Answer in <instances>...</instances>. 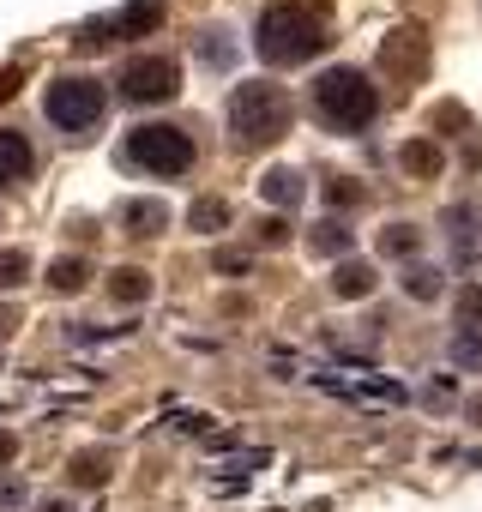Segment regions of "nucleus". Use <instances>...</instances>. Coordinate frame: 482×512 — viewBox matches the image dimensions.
<instances>
[{"label": "nucleus", "instance_id": "obj_1", "mask_svg": "<svg viewBox=\"0 0 482 512\" xmlns=\"http://www.w3.org/2000/svg\"><path fill=\"white\" fill-rule=\"evenodd\" d=\"M284 127H290V97L278 85L248 79L229 97V139H235V151H266V145L284 139Z\"/></svg>", "mask_w": 482, "mask_h": 512}, {"label": "nucleus", "instance_id": "obj_2", "mask_svg": "<svg viewBox=\"0 0 482 512\" xmlns=\"http://www.w3.org/2000/svg\"><path fill=\"white\" fill-rule=\"evenodd\" d=\"M254 49L266 67H302L326 49V31L302 13V7H266L254 25Z\"/></svg>", "mask_w": 482, "mask_h": 512}, {"label": "nucleus", "instance_id": "obj_3", "mask_svg": "<svg viewBox=\"0 0 482 512\" xmlns=\"http://www.w3.org/2000/svg\"><path fill=\"white\" fill-rule=\"evenodd\" d=\"M314 103H320V115H326L332 127H350V133L380 115V91H374L368 73H356V67H332V73L314 85Z\"/></svg>", "mask_w": 482, "mask_h": 512}, {"label": "nucleus", "instance_id": "obj_4", "mask_svg": "<svg viewBox=\"0 0 482 512\" xmlns=\"http://www.w3.org/2000/svg\"><path fill=\"white\" fill-rule=\"evenodd\" d=\"M103 109H109V91H103L97 79H85V73L55 79V85H49V97H43V115H49L61 133H85V127H97V121H103Z\"/></svg>", "mask_w": 482, "mask_h": 512}, {"label": "nucleus", "instance_id": "obj_5", "mask_svg": "<svg viewBox=\"0 0 482 512\" xmlns=\"http://www.w3.org/2000/svg\"><path fill=\"white\" fill-rule=\"evenodd\" d=\"M127 163H139V169H151V175H187V169H193V133L163 127V121L133 127V133H127Z\"/></svg>", "mask_w": 482, "mask_h": 512}, {"label": "nucleus", "instance_id": "obj_6", "mask_svg": "<svg viewBox=\"0 0 482 512\" xmlns=\"http://www.w3.org/2000/svg\"><path fill=\"white\" fill-rule=\"evenodd\" d=\"M380 73H386L392 85H422V73H428V37H422L416 25L386 31V37H380Z\"/></svg>", "mask_w": 482, "mask_h": 512}, {"label": "nucleus", "instance_id": "obj_7", "mask_svg": "<svg viewBox=\"0 0 482 512\" xmlns=\"http://www.w3.org/2000/svg\"><path fill=\"white\" fill-rule=\"evenodd\" d=\"M181 91V67L163 61V55H139L121 67V97L127 103H169Z\"/></svg>", "mask_w": 482, "mask_h": 512}, {"label": "nucleus", "instance_id": "obj_8", "mask_svg": "<svg viewBox=\"0 0 482 512\" xmlns=\"http://www.w3.org/2000/svg\"><path fill=\"white\" fill-rule=\"evenodd\" d=\"M163 25V0H127V7L109 19V37H145Z\"/></svg>", "mask_w": 482, "mask_h": 512}, {"label": "nucleus", "instance_id": "obj_9", "mask_svg": "<svg viewBox=\"0 0 482 512\" xmlns=\"http://www.w3.org/2000/svg\"><path fill=\"white\" fill-rule=\"evenodd\" d=\"M31 139L25 133H7V127H0V187H19L25 175H31Z\"/></svg>", "mask_w": 482, "mask_h": 512}, {"label": "nucleus", "instance_id": "obj_10", "mask_svg": "<svg viewBox=\"0 0 482 512\" xmlns=\"http://www.w3.org/2000/svg\"><path fill=\"white\" fill-rule=\"evenodd\" d=\"M374 290V266H362V260H344L338 272H332V296L338 302H362Z\"/></svg>", "mask_w": 482, "mask_h": 512}, {"label": "nucleus", "instance_id": "obj_11", "mask_svg": "<svg viewBox=\"0 0 482 512\" xmlns=\"http://www.w3.org/2000/svg\"><path fill=\"white\" fill-rule=\"evenodd\" d=\"M398 163H404L410 175H422V181H434V175L446 169V157H440V145H434V139H410V145L398 151Z\"/></svg>", "mask_w": 482, "mask_h": 512}, {"label": "nucleus", "instance_id": "obj_12", "mask_svg": "<svg viewBox=\"0 0 482 512\" xmlns=\"http://www.w3.org/2000/svg\"><path fill=\"white\" fill-rule=\"evenodd\" d=\"M260 193H266L272 205H290V211H296L302 193H308V181H302V169H272V175L260 181Z\"/></svg>", "mask_w": 482, "mask_h": 512}, {"label": "nucleus", "instance_id": "obj_13", "mask_svg": "<svg viewBox=\"0 0 482 512\" xmlns=\"http://www.w3.org/2000/svg\"><path fill=\"white\" fill-rule=\"evenodd\" d=\"M169 223V205L163 199H133L127 205V235H157Z\"/></svg>", "mask_w": 482, "mask_h": 512}, {"label": "nucleus", "instance_id": "obj_14", "mask_svg": "<svg viewBox=\"0 0 482 512\" xmlns=\"http://www.w3.org/2000/svg\"><path fill=\"white\" fill-rule=\"evenodd\" d=\"M199 61H205L211 73H223V67L235 61V43H229V31H217V25H211V31H199Z\"/></svg>", "mask_w": 482, "mask_h": 512}, {"label": "nucleus", "instance_id": "obj_15", "mask_svg": "<svg viewBox=\"0 0 482 512\" xmlns=\"http://www.w3.org/2000/svg\"><path fill=\"white\" fill-rule=\"evenodd\" d=\"M187 223H193L199 235H217V229H229V205H223V199H193V205H187Z\"/></svg>", "mask_w": 482, "mask_h": 512}, {"label": "nucleus", "instance_id": "obj_16", "mask_svg": "<svg viewBox=\"0 0 482 512\" xmlns=\"http://www.w3.org/2000/svg\"><path fill=\"white\" fill-rule=\"evenodd\" d=\"M67 476H73L79 488H103V482H109V452H79V458L67 464Z\"/></svg>", "mask_w": 482, "mask_h": 512}, {"label": "nucleus", "instance_id": "obj_17", "mask_svg": "<svg viewBox=\"0 0 482 512\" xmlns=\"http://www.w3.org/2000/svg\"><path fill=\"white\" fill-rule=\"evenodd\" d=\"M416 247H422V229H416V223H392V229H380V253H392V260H410Z\"/></svg>", "mask_w": 482, "mask_h": 512}, {"label": "nucleus", "instance_id": "obj_18", "mask_svg": "<svg viewBox=\"0 0 482 512\" xmlns=\"http://www.w3.org/2000/svg\"><path fill=\"white\" fill-rule=\"evenodd\" d=\"M308 247H314V253H326V260H332V253H350V229H344L338 217H326V223H314Z\"/></svg>", "mask_w": 482, "mask_h": 512}, {"label": "nucleus", "instance_id": "obj_19", "mask_svg": "<svg viewBox=\"0 0 482 512\" xmlns=\"http://www.w3.org/2000/svg\"><path fill=\"white\" fill-rule=\"evenodd\" d=\"M85 278H91V266H85V260H55V266H49V290H61V296H79V290H85Z\"/></svg>", "mask_w": 482, "mask_h": 512}, {"label": "nucleus", "instance_id": "obj_20", "mask_svg": "<svg viewBox=\"0 0 482 512\" xmlns=\"http://www.w3.org/2000/svg\"><path fill=\"white\" fill-rule=\"evenodd\" d=\"M109 296H115V302H145V296H151V278L133 272V266H121V272L109 278Z\"/></svg>", "mask_w": 482, "mask_h": 512}, {"label": "nucleus", "instance_id": "obj_21", "mask_svg": "<svg viewBox=\"0 0 482 512\" xmlns=\"http://www.w3.org/2000/svg\"><path fill=\"white\" fill-rule=\"evenodd\" d=\"M31 278V253L25 247H7V253H0V290H19Z\"/></svg>", "mask_w": 482, "mask_h": 512}, {"label": "nucleus", "instance_id": "obj_22", "mask_svg": "<svg viewBox=\"0 0 482 512\" xmlns=\"http://www.w3.org/2000/svg\"><path fill=\"white\" fill-rule=\"evenodd\" d=\"M350 398H362V404H404V386L398 380H362Z\"/></svg>", "mask_w": 482, "mask_h": 512}, {"label": "nucleus", "instance_id": "obj_23", "mask_svg": "<svg viewBox=\"0 0 482 512\" xmlns=\"http://www.w3.org/2000/svg\"><path fill=\"white\" fill-rule=\"evenodd\" d=\"M446 223H452V241H458V260H470V223H476V205H452Z\"/></svg>", "mask_w": 482, "mask_h": 512}, {"label": "nucleus", "instance_id": "obj_24", "mask_svg": "<svg viewBox=\"0 0 482 512\" xmlns=\"http://www.w3.org/2000/svg\"><path fill=\"white\" fill-rule=\"evenodd\" d=\"M404 296H416V302L440 296V272H428V266H410V272H404Z\"/></svg>", "mask_w": 482, "mask_h": 512}, {"label": "nucleus", "instance_id": "obj_25", "mask_svg": "<svg viewBox=\"0 0 482 512\" xmlns=\"http://www.w3.org/2000/svg\"><path fill=\"white\" fill-rule=\"evenodd\" d=\"M211 266H217V272H229V278H235V272L248 278V266H254V260H248V247H217V253H211Z\"/></svg>", "mask_w": 482, "mask_h": 512}, {"label": "nucleus", "instance_id": "obj_26", "mask_svg": "<svg viewBox=\"0 0 482 512\" xmlns=\"http://www.w3.org/2000/svg\"><path fill=\"white\" fill-rule=\"evenodd\" d=\"M452 362H458V368H482V338H470V332H464V338L452 344Z\"/></svg>", "mask_w": 482, "mask_h": 512}, {"label": "nucleus", "instance_id": "obj_27", "mask_svg": "<svg viewBox=\"0 0 482 512\" xmlns=\"http://www.w3.org/2000/svg\"><path fill=\"white\" fill-rule=\"evenodd\" d=\"M434 127H446V133H464V127H470V115H464L458 103H440V109H434Z\"/></svg>", "mask_w": 482, "mask_h": 512}, {"label": "nucleus", "instance_id": "obj_28", "mask_svg": "<svg viewBox=\"0 0 482 512\" xmlns=\"http://www.w3.org/2000/svg\"><path fill=\"white\" fill-rule=\"evenodd\" d=\"M326 199L332 205H362V187L356 181H326Z\"/></svg>", "mask_w": 482, "mask_h": 512}, {"label": "nucleus", "instance_id": "obj_29", "mask_svg": "<svg viewBox=\"0 0 482 512\" xmlns=\"http://www.w3.org/2000/svg\"><path fill=\"white\" fill-rule=\"evenodd\" d=\"M260 241H266V247H284V241H290V223H284V217H266V223H260Z\"/></svg>", "mask_w": 482, "mask_h": 512}, {"label": "nucleus", "instance_id": "obj_30", "mask_svg": "<svg viewBox=\"0 0 482 512\" xmlns=\"http://www.w3.org/2000/svg\"><path fill=\"white\" fill-rule=\"evenodd\" d=\"M446 404H452V380H434L428 386V410H446Z\"/></svg>", "mask_w": 482, "mask_h": 512}, {"label": "nucleus", "instance_id": "obj_31", "mask_svg": "<svg viewBox=\"0 0 482 512\" xmlns=\"http://www.w3.org/2000/svg\"><path fill=\"white\" fill-rule=\"evenodd\" d=\"M13 458H19V434L0 428V464H13Z\"/></svg>", "mask_w": 482, "mask_h": 512}, {"label": "nucleus", "instance_id": "obj_32", "mask_svg": "<svg viewBox=\"0 0 482 512\" xmlns=\"http://www.w3.org/2000/svg\"><path fill=\"white\" fill-rule=\"evenodd\" d=\"M19 79H25V73H19V67H7V73H0V103H7V97H13V91H19Z\"/></svg>", "mask_w": 482, "mask_h": 512}, {"label": "nucleus", "instance_id": "obj_33", "mask_svg": "<svg viewBox=\"0 0 482 512\" xmlns=\"http://www.w3.org/2000/svg\"><path fill=\"white\" fill-rule=\"evenodd\" d=\"M19 500H25V488H19V482H7V488H0V512H7V506H19Z\"/></svg>", "mask_w": 482, "mask_h": 512}, {"label": "nucleus", "instance_id": "obj_34", "mask_svg": "<svg viewBox=\"0 0 482 512\" xmlns=\"http://www.w3.org/2000/svg\"><path fill=\"white\" fill-rule=\"evenodd\" d=\"M476 314H482V290H470V296H464V320H476Z\"/></svg>", "mask_w": 482, "mask_h": 512}, {"label": "nucleus", "instance_id": "obj_35", "mask_svg": "<svg viewBox=\"0 0 482 512\" xmlns=\"http://www.w3.org/2000/svg\"><path fill=\"white\" fill-rule=\"evenodd\" d=\"M37 512H73V500H43Z\"/></svg>", "mask_w": 482, "mask_h": 512}, {"label": "nucleus", "instance_id": "obj_36", "mask_svg": "<svg viewBox=\"0 0 482 512\" xmlns=\"http://www.w3.org/2000/svg\"><path fill=\"white\" fill-rule=\"evenodd\" d=\"M470 416H476V422H482V398H476V404H470Z\"/></svg>", "mask_w": 482, "mask_h": 512}]
</instances>
